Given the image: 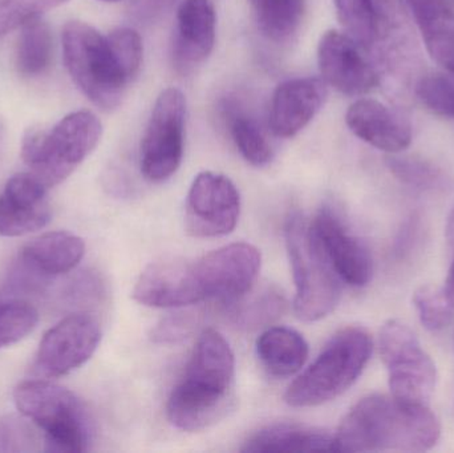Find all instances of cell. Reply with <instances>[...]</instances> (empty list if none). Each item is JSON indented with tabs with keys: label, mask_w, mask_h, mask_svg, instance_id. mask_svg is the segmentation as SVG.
Here are the masks:
<instances>
[{
	"label": "cell",
	"mask_w": 454,
	"mask_h": 453,
	"mask_svg": "<svg viewBox=\"0 0 454 453\" xmlns=\"http://www.w3.org/2000/svg\"><path fill=\"white\" fill-rule=\"evenodd\" d=\"M85 254V244L68 231H51L21 249L24 268L36 276H60L74 270Z\"/></svg>",
	"instance_id": "cell-18"
},
{
	"label": "cell",
	"mask_w": 454,
	"mask_h": 453,
	"mask_svg": "<svg viewBox=\"0 0 454 453\" xmlns=\"http://www.w3.org/2000/svg\"><path fill=\"white\" fill-rule=\"evenodd\" d=\"M232 316L243 327H259L278 318L285 309V301L278 293L264 292L251 301L242 302V298L234 301Z\"/></svg>",
	"instance_id": "cell-31"
},
{
	"label": "cell",
	"mask_w": 454,
	"mask_h": 453,
	"mask_svg": "<svg viewBox=\"0 0 454 453\" xmlns=\"http://www.w3.org/2000/svg\"><path fill=\"white\" fill-rule=\"evenodd\" d=\"M391 172L403 183L416 188H428L439 181L440 173L434 165L416 157H396L388 159Z\"/></svg>",
	"instance_id": "cell-34"
},
{
	"label": "cell",
	"mask_w": 454,
	"mask_h": 453,
	"mask_svg": "<svg viewBox=\"0 0 454 453\" xmlns=\"http://www.w3.org/2000/svg\"><path fill=\"white\" fill-rule=\"evenodd\" d=\"M328 85L320 77H296L278 85L270 106V129L290 138L303 130L325 105Z\"/></svg>",
	"instance_id": "cell-15"
},
{
	"label": "cell",
	"mask_w": 454,
	"mask_h": 453,
	"mask_svg": "<svg viewBox=\"0 0 454 453\" xmlns=\"http://www.w3.org/2000/svg\"><path fill=\"white\" fill-rule=\"evenodd\" d=\"M416 95L429 111L454 119V72L424 74L416 85Z\"/></svg>",
	"instance_id": "cell-28"
},
{
	"label": "cell",
	"mask_w": 454,
	"mask_h": 453,
	"mask_svg": "<svg viewBox=\"0 0 454 453\" xmlns=\"http://www.w3.org/2000/svg\"><path fill=\"white\" fill-rule=\"evenodd\" d=\"M101 2H120V0H101Z\"/></svg>",
	"instance_id": "cell-37"
},
{
	"label": "cell",
	"mask_w": 454,
	"mask_h": 453,
	"mask_svg": "<svg viewBox=\"0 0 454 453\" xmlns=\"http://www.w3.org/2000/svg\"><path fill=\"white\" fill-rule=\"evenodd\" d=\"M379 351L388 371L391 395L405 403L429 406L437 370L418 335L407 324L391 319L381 327Z\"/></svg>",
	"instance_id": "cell-8"
},
{
	"label": "cell",
	"mask_w": 454,
	"mask_h": 453,
	"mask_svg": "<svg viewBox=\"0 0 454 453\" xmlns=\"http://www.w3.org/2000/svg\"><path fill=\"white\" fill-rule=\"evenodd\" d=\"M347 127L368 145L397 154L412 143V127L399 112L373 98L355 101L346 113Z\"/></svg>",
	"instance_id": "cell-16"
},
{
	"label": "cell",
	"mask_w": 454,
	"mask_h": 453,
	"mask_svg": "<svg viewBox=\"0 0 454 453\" xmlns=\"http://www.w3.org/2000/svg\"><path fill=\"white\" fill-rule=\"evenodd\" d=\"M51 220L47 201L24 204L4 193L0 196V237H19L44 228Z\"/></svg>",
	"instance_id": "cell-24"
},
{
	"label": "cell",
	"mask_w": 454,
	"mask_h": 453,
	"mask_svg": "<svg viewBox=\"0 0 454 453\" xmlns=\"http://www.w3.org/2000/svg\"><path fill=\"white\" fill-rule=\"evenodd\" d=\"M217 18L210 0H183L177 12L175 58L180 68L204 63L215 44Z\"/></svg>",
	"instance_id": "cell-17"
},
{
	"label": "cell",
	"mask_w": 454,
	"mask_h": 453,
	"mask_svg": "<svg viewBox=\"0 0 454 453\" xmlns=\"http://www.w3.org/2000/svg\"><path fill=\"white\" fill-rule=\"evenodd\" d=\"M186 112L185 95L177 88H167L157 98L140 146V169L149 183H164L181 167Z\"/></svg>",
	"instance_id": "cell-9"
},
{
	"label": "cell",
	"mask_w": 454,
	"mask_h": 453,
	"mask_svg": "<svg viewBox=\"0 0 454 453\" xmlns=\"http://www.w3.org/2000/svg\"><path fill=\"white\" fill-rule=\"evenodd\" d=\"M285 237L295 282L294 310L301 321H319L335 310L340 301V277L323 250L312 223L303 215L288 218Z\"/></svg>",
	"instance_id": "cell-5"
},
{
	"label": "cell",
	"mask_w": 454,
	"mask_h": 453,
	"mask_svg": "<svg viewBox=\"0 0 454 453\" xmlns=\"http://www.w3.org/2000/svg\"><path fill=\"white\" fill-rule=\"evenodd\" d=\"M52 56V31L44 20L36 18L20 27L15 64L21 76H42L50 68Z\"/></svg>",
	"instance_id": "cell-23"
},
{
	"label": "cell",
	"mask_w": 454,
	"mask_h": 453,
	"mask_svg": "<svg viewBox=\"0 0 454 453\" xmlns=\"http://www.w3.org/2000/svg\"><path fill=\"white\" fill-rule=\"evenodd\" d=\"M256 355L272 377L287 378L301 371L309 358L303 335L288 327H270L256 340Z\"/></svg>",
	"instance_id": "cell-21"
},
{
	"label": "cell",
	"mask_w": 454,
	"mask_h": 453,
	"mask_svg": "<svg viewBox=\"0 0 454 453\" xmlns=\"http://www.w3.org/2000/svg\"><path fill=\"white\" fill-rule=\"evenodd\" d=\"M101 327L90 314H74L48 330L35 356V374L59 378L82 367L98 350Z\"/></svg>",
	"instance_id": "cell-12"
},
{
	"label": "cell",
	"mask_w": 454,
	"mask_h": 453,
	"mask_svg": "<svg viewBox=\"0 0 454 453\" xmlns=\"http://www.w3.org/2000/svg\"><path fill=\"white\" fill-rule=\"evenodd\" d=\"M234 379L231 348L220 332L205 330L183 379L170 394L168 419L186 433H199L217 425L234 409Z\"/></svg>",
	"instance_id": "cell-2"
},
{
	"label": "cell",
	"mask_w": 454,
	"mask_h": 453,
	"mask_svg": "<svg viewBox=\"0 0 454 453\" xmlns=\"http://www.w3.org/2000/svg\"><path fill=\"white\" fill-rule=\"evenodd\" d=\"M339 20L363 47H370L380 34V11L376 0H335Z\"/></svg>",
	"instance_id": "cell-25"
},
{
	"label": "cell",
	"mask_w": 454,
	"mask_h": 453,
	"mask_svg": "<svg viewBox=\"0 0 454 453\" xmlns=\"http://www.w3.org/2000/svg\"><path fill=\"white\" fill-rule=\"evenodd\" d=\"M372 348V338L362 327H347L336 332L314 363L291 383L286 391V403L306 409L343 395L362 375Z\"/></svg>",
	"instance_id": "cell-3"
},
{
	"label": "cell",
	"mask_w": 454,
	"mask_h": 453,
	"mask_svg": "<svg viewBox=\"0 0 454 453\" xmlns=\"http://www.w3.org/2000/svg\"><path fill=\"white\" fill-rule=\"evenodd\" d=\"M64 63L72 80L101 111L121 104L129 82L112 52L108 37L82 21H69L63 29Z\"/></svg>",
	"instance_id": "cell-7"
},
{
	"label": "cell",
	"mask_w": 454,
	"mask_h": 453,
	"mask_svg": "<svg viewBox=\"0 0 454 453\" xmlns=\"http://www.w3.org/2000/svg\"><path fill=\"white\" fill-rule=\"evenodd\" d=\"M106 37L117 64L130 84L140 74L143 64L144 45L140 34L136 29L122 27L114 29Z\"/></svg>",
	"instance_id": "cell-32"
},
{
	"label": "cell",
	"mask_w": 454,
	"mask_h": 453,
	"mask_svg": "<svg viewBox=\"0 0 454 453\" xmlns=\"http://www.w3.org/2000/svg\"><path fill=\"white\" fill-rule=\"evenodd\" d=\"M423 35L429 55L454 72V0H404Z\"/></svg>",
	"instance_id": "cell-19"
},
{
	"label": "cell",
	"mask_w": 454,
	"mask_h": 453,
	"mask_svg": "<svg viewBox=\"0 0 454 453\" xmlns=\"http://www.w3.org/2000/svg\"><path fill=\"white\" fill-rule=\"evenodd\" d=\"M19 412L44 433V451H87L92 423L84 404L71 391L45 380H29L15 388Z\"/></svg>",
	"instance_id": "cell-6"
},
{
	"label": "cell",
	"mask_w": 454,
	"mask_h": 453,
	"mask_svg": "<svg viewBox=\"0 0 454 453\" xmlns=\"http://www.w3.org/2000/svg\"><path fill=\"white\" fill-rule=\"evenodd\" d=\"M363 48L347 32H325L317 45V63L325 84L347 96L371 92L379 84V74Z\"/></svg>",
	"instance_id": "cell-13"
},
{
	"label": "cell",
	"mask_w": 454,
	"mask_h": 453,
	"mask_svg": "<svg viewBox=\"0 0 454 453\" xmlns=\"http://www.w3.org/2000/svg\"><path fill=\"white\" fill-rule=\"evenodd\" d=\"M315 234L341 281L365 286L372 278V257L367 247L330 207H323L312 223Z\"/></svg>",
	"instance_id": "cell-14"
},
{
	"label": "cell",
	"mask_w": 454,
	"mask_h": 453,
	"mask_svg": "<svg viewBox=\"0 0 454 453\" xmlns=\"http://www.w3.org/2000/svg\"><path fill=\"white\" fill-rule=\"evenodd\" d=\"M231 136L239 153L254 167H266L274 157L271 144L255 120L235 116L231 122Z\"/></svg>",
	"instance_id": "cell-26"
},
{
	"label": "cell",
	"mask_w": 454,
	"mask_h": 453,
	"mask_svg": "<svg viewBox=\"0 0 454 453\" xmlns=\"http://www.w3.org/2000/svg\"><path fill=\"white\" fill-rule=\"evenodd\" d=\"M240 215L237 186L226 176L202 172L194 178L186 199L185 226L197 238H215L231 233Z\"/></svg>",
	"instance_id": "cell-11"
},
{
	"label": "cell",
	"mask_w": 454,
	"mask_h": 453,
	"mask_svg": "<svg viewBox=\"0 0 454 453\" xmlns=\"http://www.w3.org/2000/svg\"><path fill=\"white\" fill-rule=\"evenodd\" d=\"M101 136L103 124L95 113L74 112L51 129H29L21 143V159L45 188H53L95 151Z\"/></svg>",
	"instance_id": "cell-4"
},
{
	"label": "cell",
	"mask_w": 454,
	"mask_h": 453,
	"mask_svg": "<svg viewBox=\"0 0 454 453\" xmlns=\"http://www.w3.org/2000/svg\"><path fill=\"white\" fill-rule=\"evenodd\" d=\"M262 257L250 244L227 245L199 260L191 261L192 279L200 301L231 303L251 292Z\"/></svg>",
	"instance_id": "cell-10"
},
{
	"label": "cell",
	"mask_w": 454,
	"mask_h": 453,
	"mask_svg": "<svg viewBox=\"0 0 454 453\" xmlns=\"http://www.w3.org/2000/svg\"><path fill=\"white\" fill-rule=\"evenodd\" d=\"M413 305L421 324L429 332H440L452 322L454 308L448 302L442 289L421 286L413 293Z\"/></svg>",
	"instance_id": "cell-30"
},
{
	"label": "cell",
	"mask_w": 454,
	"mask_h": 453,
	"mask_svg": "<svg viewBox=\"0 0 454 453\" xmlns=\"http://www.w3.org/2000/svg\"><path fill=\"white\" fill-rule=\"evenodd\" d=\"M452 265H450V273H448L447 281H445L442 292L447 297L448 302L454 308V253H453Z\"/></svg>",
	"instance_id": "cell-35"
},
{
	"label": "cell",
	"mask_w": 454,
	"mask_h": 453,
	"mask_svg": "<svg viewBox=\"0 0 454 453\" xmlns=\"http://www.w3.org/2000/svg\"><path fill=\"white\" fill-rule=\"evenodd\" d=\"M68 0H0V39Z\"/></svg>",
	"instance_id": "cell-33"
},
{
	"label": "cell",
	"mask_w": 454,
	"mask_h": 453,
	"mask_svg": "<svg viewBox=\"0 0 454 453\" xmlns=\"http://www.w3.org/2000/svg\"><path fill=\"white\" fill-rule=\"evenodd\" d=\"M445 238L448 241V246H450L452 254L454 253V205L452 210H450V217H448L447 228H445Z\"/></svg>",
	"instance_id": "cell-36"
},
{
	"label": "cell",
	"mask_w": 454,
	"mask_h": 453,
	"mask_svg": "<svg viewBox=\"0 0 454 453\" xmlns=\"http://www.w3.org/2000/svg\"><path fill=\"white\" fill-rule=\"evenodd\" d=\"M243 452H322L336 451L335 435L299 425H272L254 433Z\"/></svg>",
	"instance_id": "cell-20"
},
{
	"label": "cell",
	"mask_w": 454,
	"mask_h": 453,
	"mask_svg": "<svg viewBox=\"0 0 454 453\" xmlns=\"http://www.w3.org/2000/svg\"><path fill=\"white\" fill-rule=\"evenodd\" d=\"M442 426L426 404L392 395L367 396L352 407L335 433L338 452H424L436 446Z\"/></svg>",
	"instance_id": "cell-1"
},
{
	"label": "cell",
	"mask_w": 454,
	"mask_h": 453,
	"mask_svg": "<svg viewBox=\"0 0 454 453\" xmlns=\"http://www.w3.org/2000/svg\"><path fill=\"white\" fill-rule=\"evenodd\" d=\"M39 314L34 306L21 301L0 302V348L18 343L34 332Z\"/></svg>",
	"instance_id": "cell-29"
},
{
	"label": "cell",
	"mask_w": 454,
	"mask_h": 453,
	"mask_svg": "<svg viewBox=\"0 0 454 453\" xmlns=\"http://www.w3.org/2000/svg\"><path fill=\"white\" fill-rule=\"evenodd\" d=\"M264 37L283 44L298 34L306 15V0H247Z\"/></svg>",
	"instance_id": "cell-22"
},
{
	"label": "cell",
	"mask_w": 454,
	"mask_h": 453,
	"mask_svg": "<svg viewBox=\"0 0 454 453\" xmlns=\"http://www.w3.org/2000/svg\"><path fill=\"white\" fill-rule=\"evenodd\" d=\"M34 422L20 415L0 417V453L44 451V435Z\"/></svg>",
	"instance_id": "cell-27"
}]
</instances>
